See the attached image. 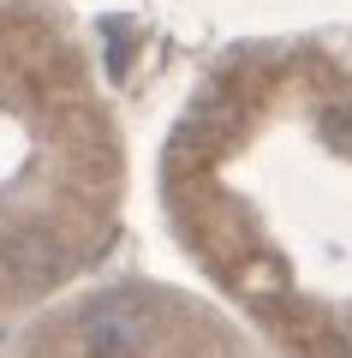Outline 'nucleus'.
Listing matches in <instances>:
<instances>
[{"instance_id": "f257e3e1", "label": "nucleus", "mask_w": 352, "mask_h": 358, "mask_svg": "<svg viewBox=\"0 0 352 358\" xmlns=\"http://www.w3.org/2000/svg\"><path fill=\"white\" fill-rule=\"evenodd\" d=\"M60 263H66L60 239L42 233V227H18L13 239L0 245V268H6L18 287H48L54 275H60Z\"/></svg>"}, {"instance_id": "f03ea898", "label": "nucleus", "mask_w": 352, "mask_h": 358, "mask_svg": "<svg viewBox=\"0 0 352 358\" xmlns=\"http://www.w3.org/2000/svg\"><path fill=\"white\" fill-rule=\"evenodd\" d=\"M84 346L96 358H138L143 352V322L126 305H101L84 317Z\"/></svg>"}, {"instance_id": "7ed1b4c3", "label": "nucleus", "mask_w": 352, "mask_h": 358, "mask_svg": "<svg viewBox=\"0 0 352 358\" xmlns=\"http://www.w3.org/2000/svg\"><path fill=\"white\" fill-rule=\"evenodd\" d=\"M101 42H108V72H126V66H132V30L120 24V18H108Z\"/></svg>"}, {"instance_id": "20e7f679", "label": "nucleus", "mask_w": 352, "mask_h": 358, "mask_svg": "<svg viewBox=\"0 0 352 358\" xmlns=\"http://www.w3.org/2000/svg\"><path fill=\"white\" fill-rule=\"evenodd\" d=\"M328 138H335L340 150H352V114H346V108H335V114H328Z\"/></svg>"}]
</instances>
